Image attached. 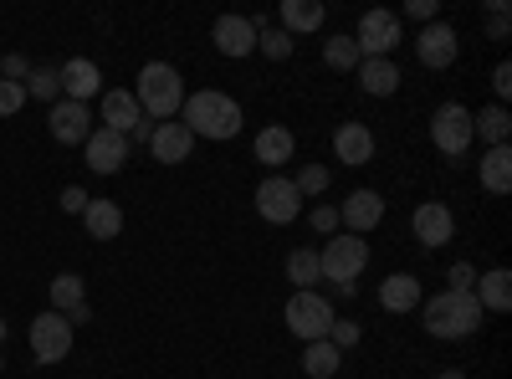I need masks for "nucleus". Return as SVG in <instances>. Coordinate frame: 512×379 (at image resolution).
<instances>
[{
    "label": "nucleus",
    "instance_id": "nucleus-12",
    "mask_svg": "<svg viewBox=\"0 0 512 379\" xmlns=\"http://www.w3.org/2000/svg\"><path fill=\"white\" fill-rule=\"evenodd\" d=\"M410 231H415V241H420L425 251L446 246V241L456 236V216H451V205H441V200H425V205H415V221H410Z\"/></svg>",
    "mask_w": 512,
    "mask_h": 379
},
{
    "label": "nucleus",
    "instance_id": "nucleus-35",
    "mask_svg": "<svg viewBox=\"0 0 512 379\" xmlns=\"http://www.w3.org/2000/svg\"><path fill=\"white\" fill-rule=\"evenodd\" d=\"M26 108V82H6L0 77V118H11Z\"/></svg>",
    "mask_w": 512,
    "mask_h": 379
},
{
    "label": "nucleus",
    "instance_id": "nucleus-44",
    "mask_svg": "<svg viewBox=\"0 0 512 379\" xmlns=\"http://www.w3.org/2000/svg\"><path fill=\"white\" fill-rule=\"evenodd\" d=\"M62 318H67V323L77 328V323H88V318H93V308H88V303H77V308H67Z\"/></svg>",
    "mask_w": 512,
    "mask_h": 379
},
{
    "label": "nucleus",
    "instance_id": "nucleus-43",
    "mask_svg": "<svg viewBox=\"0 0 512 379\" xmlns=\"http://www.w3.org/2000/svg\"><path fill=\"white\" fill-rule=\"evenodd\" d=\"M0 72H6V82H21V77H31L26 57H6V67H0Z\"/></svg>",
    "mask_w": 512,
    "mask_h": 379
},
{
    "label": "nucleus",
    "instance_id": "nucleus-41",
    "mask_svg": "<svg viewBox=\"0 0 512 379\" xmlns=\"http://www.w3.org/2000/svg\"><path fill=\"white\" fill-rule=\"evenodd\" d=\"M405 16H415V21H425V26H431V21H436V0H410V6H405Z\"/></svg>",
    "mask_w": 512,
    "mask_h": 379
},
{
    "label": "nucleus",
    "instance_id": "nucleus-24",
    "mask_svg": "<svg viewBox=\"0 0 512 379\" xmlns=\"http://www.w3.org/2000/svg\"><path fill=\"white\" fill-rule=\"evenodd\" d=\"M256 164H272V170H277V164H287L292 159V149H297V139H292V129H282V123H267V129L262 134H256Z\"/></svg>",
    "mask_w": 512,
    "mask_h": 379
},
{
    "label": "nucleus",
    "instance_id": "nucleus-45",
    "mask_svg": "<svg viewBox=\"0 0 512 379\" xmlns=\"http://www.w3.org/2000/svg\"><path fill=\"white\" fill-rule=\"evenodd\" d=\"M436 379H466V374H461V369H441Z\"/></svg>",
    "mask_w": 512,
    "mask_h": 379
},
{
    "label": "nucleus",
    "instance_id": "nucleus-34",
    "mask_svg": "<svg viewBox=\"0 0 512 379\" xmlns=\"http://www.w3.org/2000/svg\"><path fill=\"white\" fill-rule=\"evenodd\" d=\"M364 339V328H359V318H333V328H328V344L344 354V349H354Z\"/></svg>",
    "mask_w": 512,
    "mask_h": 379
},
{
    "label": "nucleus",
    "instance_id": "nucleus-22",
    "mask_svg": "<svg viewBox=\"0 0 512 379\" xmlns=\"http://www.w3.org/2000/svg\"><path fill=\"white\" fill-rule=\"evenodd\" d=\"M379 308H384V313H410V308H420V277H410V272L384 277V282H379Z\"/></svg>",
    "mask_w": 512,
    "mask_h": 379
},
{
    "label": "nucleus",
    "instance_id": "nucleus-27",
    "mask_svg": "<svg viewBox=\"0 0 512 379\" xmlns=\"http://www.w3.org/2000/svg\"><path fill=\"white\" fill-rule=\"evenodd\" d=\"M287 282L297 292H313L323 282V267H318V246H303V251H292L287 257Z\"/></svg>",
    "mask_w": 512,
    "mask_h": 379
},
{
    "label": "nucleus",
    "instance_id": "nucleus-15",
    "mask_svg": "<svg viewBox=\"0 0 512 379\" xmlns=\"http://www.w3.org/2000/svg\"><path fill=\"white\" fill-rule=\"evenodd\" d=\"M384 221V195L379 190H354L344 200V210H338V226H349V236H364Z\"/></svg>",
    "mask_w": 512,
    "mask_h": 379
},
{
    "label": "nucleus",
    "instance_id": "nucleus-29",
    "mask_svg": "<svg viewBox=\"0 0 512 379\" xmlns=\"http://www.w3.org/2000/svg\"><path fill=\"white\" fill-rule=\"evenodd\" d=\"M338 359H344V354H338L328 339H318V344L303 349V369H308L313 379H333V374H338Z\"/></svg>",
    "mask_w": 512,
    "mask_h": 379
},
{
    "label": "nucleus",
    "instance_id": "nucleus-5",
    "mask_svg": "<svg viewBox=\"0 0 512 379\" xmlns=\"http://www.w3.org/2000/svg\"><path fill=\"white\" fill-rule=\"evenodd\" d=\"M282 318H287V328H292L303 344H318V339H328V328H333V303L323 298L318 287H313V292H292L287 308H282Z\"/></svg>",
    "mask_w": 512,
    "mask_h": 379
},
{
    "label": "nucleus",
    "instance_id": "nucleus-33",
    "mask_svg": "<svg viewBox=\"0 0 512 379\" xmlns=\"http://www.w3.org/2000/svg\"><path fill=\"white\" fill-rule=\"evenodd\" d=\"M256 52L272 57V62H287L292 57V36L277 31V26H262V31H256Z\"/></svg>",
    "mask_w": 512,
    "mask_h": 379
},
{
    "label": "nucleus",
    "instance_id": "nucleus-30",
    "mask_svg": "<svg viewBox=\"0 0 512 379\" xmlns=\"http://www.w3.org/2000/svg\"><path fill=\"white\" fill-rule=\"evenodd\" d=\"M323 62H328L333 72H354L364 57H359V47H354V36H328V41H323Z\"/></svg>",
    "mask_w": 512,
    "mask_h": 379
},
{
    "label": "nucleus",
    "instance_id": "nucleus-4",
    "mask_svg": "<svg viewBox=\"0 0 512 379\" xmlns=\"http://www.w3.org/2000/svg\"><path fill=\"white\" fill-rule=\"evenodd\" d=\"M318 267H323V282H333V292L338 298H354V282H359V272L369 267V246H364V236H333L323 251H318Z\"/></svg>",
    "mask_w": 512,
    "mask_h": 379
},
{
    "label": "nucleus",
    "instance_id": "nucleus-8",
    "mask_svg": "<svg viewBox=\"0 0 512 379\" xmlns=\"http://www.w3.org/2000/svg\"><path fill=\"white\" fill-rule=\"evenodd\" d=\"M67 354H72V323L62 313L31 318V359L36 364H62Z\"/></svg>",
    "mask_w": 512,
    "mask_h": 379
},
{
    "label": "nucleus",
    "instance_id": "nucleus-2",
    "mask_svg": "<svg viewBox=\"0 0 512 379\" xmlns=\"http://www.w3.org/2000/svg\"><path fill=\"white\" fill-rule=\"evenodd\" d=\"M420 313H425V333L431 339H466V333L482 328V308L472 292H436V298H420Z\"/></svg>",
    "mask_w": 512,
    "mask_h": 379
},
{
    "label": "nucleus",
    "instance_id": "nucleus-40",
    "mask_svg": "<svg viewBox=\"0 0 512 379\" xmlns=\"http://www.w3.org/2000/svg\"><path fill=\"white\" fill-rule=\"evenodd\" d=\"M446 282H451V292H472V282H477V267H466V262H456Z\"/></svg>",
    "mask_w": 512,
    "mask_h": 379
},
{
    "label": "nucleus",
    "instance_id": "nucleus-19",
    "mask_svg": "<svg viewBox=\"0 0 512 379\" xmlns=\"http://www.w3.org/2000/svg\"><path fill=\"white\" fill-rule=\"evenodd\" d=\"M333 154H338V164H369L374 159V134L364 129V123H338V134H333Z\"/></svg>",
    "mask_w": 512,
    "mask_h": 379
},
{
    "label": "nucleus",
    "instance_id": "nucleus-37",
    "mask_svg": "<svg viewBox=\"0 0 512 379\" xmlns=\"http://www.w3.org/2000/svg\"><path fill=\"white\" fill-rule=\"evenodd\" d=\"M507 0H492V6H487V36L492 41H507Z\"/></svg>",
    "mask_w": 512,
    "mask_h": 379
},
{
    "label": "nucleus",
    "instance_id": "nucleus-38",
    "mask_svg": "<svg viewBox=\"0 0 512 379\" xmlns=\"http://www.w3.org/2000/svg\"><path fill=\"white\" fill-rule=\"evenodd\" d=\"M308 226H313L318 236H333V231H338V210H333V205H318V210H308Z\"/></svg>",
    "mask_w": 512,
    "mask_h": 379
},
{
    "label": "nucleus",
    "instance_id": "nucleus-46",
    "mask_svg": "<svg viewBox=\"0 0 512 379\" xmlns=\"http://www.w3.org/2000/svg\"><path fill=\"white\" fill-rule=\"evenodd\" d=\"M0 339H6V318H0Z\"/></svg>",
    "mask_w": 512,
    "mask_h": 379
},
{
    "label": "nucleus",
    "instance_id": "nucleus-6",
    "mask_svg": "<svg viewBox=\"0 0 512 379\" xmlns=\"http://www.w3.org/2000/svg\"><path fill=\"white\" fill-rule=\"evenodd\" d=\"M256 216L272 221V226H292L297 216H303V195H297V185H292V180L267 175L262 185H256Z\"/></svg>",
    "mask_w": 512,
    "mask_h": 379
},
{
    "label": "nucleus",
    "instance_id": "nucleus-13",
    "mask_svg": "<svg viewBox=\"0 0 512 379\" xmlns=\"http://www.w3.org/2000/svg\"><path fill=\"white\" fill-rule=\"evenodd\" d=\"M82 154H88V170H98V175H118L123 164H128V139L113 134V129H93L88 144H82Z\"/></svg>",
    "mask_w": 512,
    "mask_h": 379
},
{
    "label": "nucleus",
    "instance_id": "nucleus-16",
    "mask_svg": "<svg viewBox=\"0 0 512 379\" xmlns=\"http://www.w3.org/2000/svg\"><path fill=\"white\" fill-rule=\"evenodd\" d=\"M210 41H216L221 57H251L256 52V26H251V16H221L210 26Z\"/></svg>",
    "mask_w": 512,
    "mask_h": 379
},
{
    "label": "nucleus",
    "instance_id": "nucleus-14",
    "mask_svg": "<svg viewBox=\"0 0 512 379\" xmlns=\"http://www.w3.org/2000/svg\"><path fill=\"white\" fill-rule=\"evenodd\" d=\"M57 77H62V98H72V103H88V98L103 93V72H98V62H88V57L62 62Z\"/></svg>",
    "mask_w": 512,
    "mask_h": 379
},
{
    "label": "nucleus",
    "instance_id": "nucleus-10",
    "mask_svg": "<svg viewBox=\"0 0 512 379\" xmlns=\"http://www.w3.org/2000/svg\"><path fill=\"white\" fill-rule=\"evenodd\" d=\"M456 52H461V36H456V26H446V21H431V26L415 36V57H420V67H431V72L451 67Z\"/></svg>",
    "mask_w": 512,
    "mask_h": 379
},
{
    "label": "nucleus",
    "instance_id": "nucleus-21",
    "mask_svg": "<svg viewBox=\"0 0 512 379\" xmlns=\"http://www.w3.org/2000/svg\"><path fill=\"white\" fill-rule=\"evenodd\" d=\"M144 123V113H139V103H134V93H123V88H113V93H103V129H113V134H134Z\"/></svg>",
    "mask_w": 512,
    "mask_h": 379
},
{
    "label": "nucleus",
    "instance_id": "nucleus-9",
    "mask_svg": "<svg viewBox=\"0 0 512 379\" xmlns=\"http://www.w3.org/2000/svg\"><path fill=\"white\" fill-rule=\"evenodd\" d=\"M395 41H400V16L395 11H364L359 36H354L359 57H390Z\"/></svg>",
    "mask_w": 512,
    "mask_h": 379
},
{
    "label": "nucleus",
    "instance_id": "nucleus-42",
    "mask_svg": "<svg viewBox=\"0 0 512 379\" xmlns=\"http://www.w3.org/2000/svg\"><path fill=\"white\" fill-rule=\"evenodd\" d=\"M492 93H497V98H507V93H512V67H507V62L492 72Z\"/></svg>",
    "mask_w": 512,
    "mask_h": 379
},
{
    "label": "nucleus",
    "instance_id": "nucleus-23",
    "mask_svg": "<svg viewBox=\"0 0 512 379\" xmlns=\"http://www.w3.org/2000/svg\"><path fill=\"white\" fill-rule=\"evenodd\" d=\"M477 175H482V190H487V195H507V190H512V149H507V144L487 149L482 164H477Z\"/></svg>",
    "mask_w": 512,
    "mask_h": 379
},
{
    "label": "nucleus",
    "instance_id": "nucleus-47",
    "mask_svg": "<svg viewBox=\"0 0 512 379\" xmlns=\"http://www.w3.org/2000/svg\"><path fill=\"white\" fill-rule=\"evenodd\" d=\"M0 369H6V364H0Z\"/></svg>",
    "mask_w": 512,
    "mask_h": 379
},
{
    "label": "nucleus",
    "instance_id": "nucleus-3",
    "mask_svg": "<svg viewBox=\"0 0 512 379\" xmlns=\"http://www.w3.org/2000/svg\"><path fill=\"white\" fill-rule=\"evenodd\" d=\"M134 103L149 123H169L180 108H185V82L169 62H149L139 67V88H134Z\"/></svg>",
    "mask_w": 512,
    "mask_h": 379
},
{
    "label": "nucleus",
    "instance_id": "nucleus-1",
    "mask_svg": "<svg viewBox=\"0 0 512 379\" xmlns=\"http://www.w3.org/2000/svg\"><path fill=\"white\" fill-rule=\"evenodd\" d=\"M185 129L195 134V139H236L241 134V103L236 98H226V93H216V88H200L195 98H185Z\"/></svg>",
    "mask_w": 512,
    "mask_h": 379
},
{
    "label": "nucleus",
    "instance_id": "nucleus-20",
    "mask_svg": "<svg viewBox=\"0 0 512 379\" xmlns=\"http://www.w3.org/2000/svg\"><path fill=\"white\" fill-rule=\"evenodd\" d=\"M400 67L390 62V57H364L359 62V88L369 93V98H390V93H400Z\"/></svg>",
    "mask_w": 512,
    "mask_h": 379
},
{
    "label": "nucleus",
    "instance_id": "nucleus-7",
    "mask_svg": "<svg viewBox=\"0 0 512 379\" xmlns=\"http://www.w3.org/2000/svg\"><path fill=\"white\" fill-rule=\"evenodd\" d=\"M431 139H436L441 154L461 159L466 149H472V108L466 103H441L436 118H431Z\"/></svg>",
    "mask_w": 512,
    "mask_h": 379
},
{
    "label": "nucleus",
    "instance_id": "nucleus-18",
    "mask_svg": "<svg viewBox=\"0 0 512 379\" xmlns=\"http://www.w3.org/2000/svg\"><path fill=\"white\" fill-rule=\"evenodd\" d=\"M472 298H477L482 313H507V308H512V272H507V267L482 272V277L472 282Z\"/></svg>",
    "mask_w": 512,
    "mask_h": 379
},
{
    "label": "nucleus",
    "instance_id": "nucleus-32",
    "mask_svg": "<svg viewBox=\"0 0 512 379\" xmlns=\"http://www.w3.org/2000/svg\"><path fill=\"white\" fill-rule=\"evenodd\" d=\"M77 303H82V277H77V272L52 277V313H67V308H77Z\"/></svg>",
    "mask_w": 512,
    "mask_h": 379
},
{
    "label": "nucleus",
    "instance_id": "nucleus-36",
    "mask_svg": "<svg viewBox=\"0 0 512 379\" xmlns=\"http://www.w3.org/2000/svg\"><path fill=\"white\" fill-rule=\"evenodd\" d=\"M328 180H333V175L323 170V164H308V170L297 175L292 185H297V195H323V190H328Z\"/></svg>",
    "mask_w": 512,
    "mask_h": 379
},
{
    "label": "nucleus",
    "instance_id": "nucleus-17",
    "mask_svg": "<svg viewBox=\"0 0 512 379\" xmlns=\"http://www.w3.org/2000/svg\"><path fill=\"white\" fill-rule=\"evenodd\" d=\"M190 149H195V134L185 129V123H154V134H149L154 164H185Z\"/></svg>",
    "mask_w": 512,
    "mask_h": 379
},
{
    "label": "nucleus",
    "instance_id": "nucleus-11",
    "mask_svg": "<svg viewBox=\"0 0 512 379\" xmlns=\"http://www.w3.org/2000/svg\"><path fill=\"white\" fill-rule=\"evenodd\" d=\"M47 129H52V139L57 144H88V134H93V113H88V103H72V98H62V103H52V113H47Z\"/></svg>",
    "mask_w": 512,
    "mask_h": 379
},
{
    "label": "nucleus",
    "instance_id": "nucleus-28",
    "mask_svg": "<svg viewBox=\"0 0 512 379\" xmlns=\"http://www.w3.org/2000/svg\"><path fill=\"white\" fill-rule=\"evenodd\" d=\"M487 139L492 149L497 144H507V134H512V113L502 108V103H492V108H482V113H472V139Z\"/></svg>",
    "mask_w": 512,
    "mask_h": 379
},
{
    "label": "nucleus",
    "instance_id": "nucleus-26",
    "mask_svg": "<svg viewBox=\"0 0 512 379\" xmlns=\"http://www.w3.org/2000/svg\"><path fill=\"white\" fill-rule=\"evenodd\" d=\"M323 6L318 0H282V31L287 36H297V31H318L323 26Z\"/></svg>",
    "mask_w": 512,
    "mask_h": 379
},
{
    "label": "nucleus",
    "instance_id": "nucleus-39",
    "mask_svg": "<svg viewBox=\"0 0 512 379\" xmlns=\"http://www.w3.org/2000/svg\"><path fill=\"white\" fill-rule=\"evenodd\" d=\"M88 200H93V195H88V190H77V185L62 190V210H67V216H82V210H88Z\"/></svg>",
    "mask_w": 512,
    "mask_h": 379
},
{
    "label": "nucleus",
    "instance_id": "nucleus-25",
    "mask_svg": "<svg viewBox=\"0 0 512 379\" xmlns=\"http://www.w3.org/2000/svg\"><path fill=\"white\" fill-rule=\"evenodd\" d=\"M82 226H88L93 241H113L123 231V210L113 200H88V210H82Z\"/></svg>",
    "mask_w": 512,
    "mask_h": 379
},
{
    "label": "nucleus",
    "instance_id": "nucleus-31",
    "mask_svg": "<svg viewBox=\"0 0 512 379\" xmlns=\"http://www.w3.org/2000/svg\"><path fill=\"white\" fill-rule=\"evenodd\" d=\"M26 98L62 103V77H57V67H31V77H26Z\"/></svg>",
    "mask_w": 512,
    "mask_h": 379
}]
</instances>
